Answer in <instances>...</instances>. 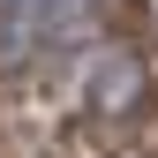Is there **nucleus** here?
I'll return each mask as SVG.
<instances>
[{"label": "nucleus", "mask_w": 158, "mask_h": 158, "mask_svg": "<svg viewBox=\"0 0 158 158\" xmlns=\"http://www.w3.org/2000/svg\"><path fill=\"white\" fill-rule=\"evenodd\" d=\"M143 98H151V60H143L135 45L90 53V68H83V106L98 113V121H128V113H143Z\"/></svg>", "instance_id": "nucleus-1"}, {"label": "nucleus", "mask_w": 158, "mask_h": 158, "mask_svg": "<svg viewBox=\"0 0 158 158\" xmlns=\"http://www.w3.org/2000/svg\"><path fill=\"white\" fill-rule=\"evenodd\" d=\"M83 38H90V0H53V15H45V45L68 53V45H83Z\"/></svg>", "instance_id": "nucleus-2"}]
</instances>
